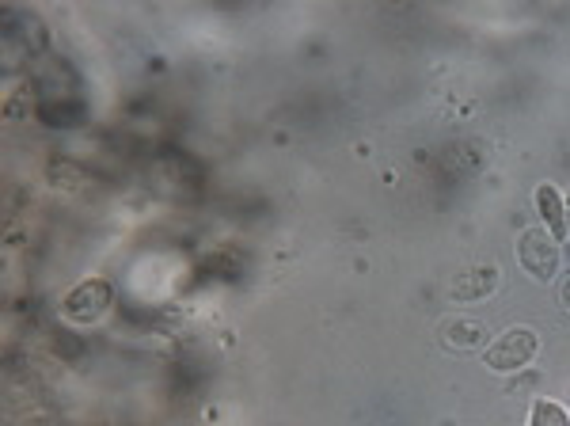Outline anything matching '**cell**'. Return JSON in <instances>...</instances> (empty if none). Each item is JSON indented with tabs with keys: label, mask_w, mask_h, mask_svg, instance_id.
Masks as SVG:
<instances>
[{
	"label": "cell",
	"mask_w": 570,
	"mask_h": 426,
	"mask_svg": "<svg viewBox=\"0 0 570 426\" xmlns=\"http://www.w3.org/2000/svg\"><path fill=\"white\" fill-rule=\"evenodd\" d=\"M517 259H521L525 274L540 278V282H551L555 271H559V248L540 229H525V233L517 236Z\"/></svg>",
	"instance_id": "2"
},
{
	"label": "cell",
	"mask_w": 570,
	"mask_h": 426,
	"mask_svg": "<svg viewBox=\"0 0 570 426\" xmlns=\"http://www.w3.org/2000/svg\"><path fill=\"white\" fill-rule=\"evenodd\" d=\"M441 343L449 350H479L487 343V328H483V320H468V316H453V320H445L441 328Z\"/></svg>",
	"instance_id": "3"
},
{
	"label": "cell",
	"mask_w": 570,
	"mask_h": 426,
	"mask_svg": "<svg viewBox=\"0 0 570 426\" xmlns=\"http://www.w3.org/2000/svg\"><path fill=\"white\" fill-rule=\"evenodd\" d=\"M559 301H563V305L570 309V274L563 278V286H559Z\"/></svg>",
	"instance_id": "7"
},
{
	"label": "cell",
	"mask_w": 570,
	"mask_h": 426,
	"mask_svg": "<svg viewBox=\"0 0 570 426\" xmlns=\"http://www.w3.org/2000/svg\"><path fill=\"white\" fill-rule=\"evenodd\" d=\"M498 286V271L494 267H475V271H464L460 278H453V293L456 301H475V297H487V293Z\"/></svg>",
	"instance_id": "4"
},
{
	"label": "cell",
	"mask_w": 570,
	"mask_h": 426,
	"mask_svg": "<svg viewBox=\"0 0 570 426\" xmlns=\"http://www.w3.org/2000/svg\"><path fill=\"white\" fill-rule=\"evenodd\" d=\"M536 210L544 217V225L555 233V240L567 236V210H563V198H559V191H555L551 183H540V187H536Z\"/></svg>",
	"instance_id": "5"
},
{
	"label": "cell",
	"mask_w": 570,
	"mask_h": 426,
	"mask_svg": "<svg viewBox=\"0 0 570 426\" xmlns=\"http://www.w3.org/2000/svg\"><path fill=\"white\" fill-rule=\"evenodd\" d=\"M529 426H570V411L555 400H536L529 411Z\"/></svg>",
	"instance_id": "6"
},
{
	"label": "cell",
	"mask_w": 570,
	"mask_h": 426,
	"mask_svg": "<svg viewBox=\"0 0 570 426\" xmlns=\"http://www.w3.org/2000/svg\"><path fill=\"white\" fill-rule=\"evenodd\" d=\"M536 350H540L536 331L510 328V331H502L498 339L487 343L483 362H487V369H494V373H517V369H525L532 358H536Z\"/></svg>",
	"instance_id": "1"
}]
</instances>
